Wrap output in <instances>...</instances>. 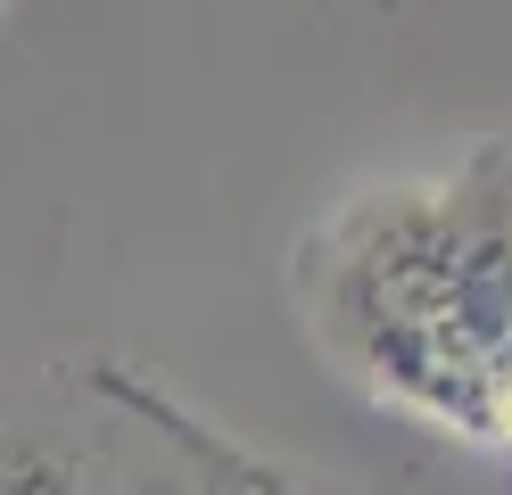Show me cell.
Returning <instances> with one entry per match:
<instances>
[{
  "label": "cell",
  "instance_id": "obj_1",
  "mask_svg": "<svg viewBox=\"0 0 512 495\" xmlns=\"http://www.w3.org/2000/svg\"><path fill=\"white\" fill-rule=\"evenodd\" d=\"M290 297L339 380L471 446L512 363V141L339 190L290 248Z\"/></svg>",
  "mask_w": 512,
  "mask_h": 495
},
{
  "label": "cell",
  "instance_id": "obj_2",
  "mask_svg": "<svg viewBox=\"0 0 512 495\" xmlns=\"http://www.w3.org/2000/svg\"><path fill=\"white\" fill-rule=\"evenodd\" d=\"M215 421L174 405L133 363H67L0 396V495H190Z\"/></svg>",
  "mask_w": 512,
  "mask_h": 495
},
{
  "label": "cell",
  "instance_id": "obj_3",
  "mask_svg": "<svg viewBox=\"0 0 512 495\" xmlns=\"http://www.w3.org/2000/svg\"><path fill=\"white\" fill-rule=\"evenodd\" d=\"M479 454H496V462H512V363L496 372V388H488V405H479V438H471Z\"/></svg>",
  "mask_w": 512,
  "mask_h": 495
}]
</instances>
